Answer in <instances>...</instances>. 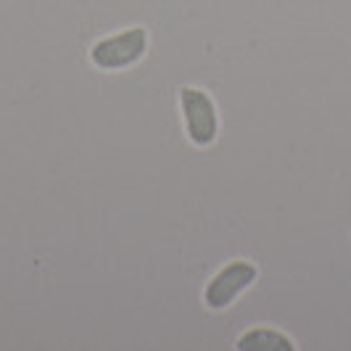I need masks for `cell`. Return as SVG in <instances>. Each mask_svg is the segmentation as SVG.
<instances>
[{
  "label": "cell",
  "mask_w": 351,
  "mask_h": 351,
  "mask_svg": "<svg viewBox=\"0 0 351 351\" xmlns=\"http://www.w3.org/2000/svg\"><path fill=\"white\" fill-rule=\"evenodd\" d=\"M256 278H259V269L248 259H232V262L222 264L204 288V304L211 312L230 309L256 282Z\"/></svg>",
  "instance_id": "3"
},
{
  "label": "cell",
  "mask_w": 351,
  "mask_h": 351,
  "mask_svg": "<svg viewBox=\"0 0 351 351\" xmlns=\"http://www.w3.org/2000/svg\"><path fill=\"white\" fill-rule=\"evenodd\" d=\"M180 114L185 124V135L195 148H209L219 138V114L217 104L206 90L182 88L180 90Z\"/></svg>",
  "instance_id": "2"
},
{
  "label": "cell",
  "mask_w": 351,
  "mask_h": 351,
  "mask_svg": "<svg viewBox=\"0 0 351 351\" xmlns=\"http://www.w3.org/2000/svg\"><path fill=\"white\" fill-rule=\"evenodd\" d=\"M148 53V29L127 27L117 35L101 37L90 48V64L101 71H124L141 64Z\"/></svg>",
  "instance_id": "1"
},
{
  "label": "cell",
  "mask_w": 351,
  "mask_h": 351,
  "mask_svg": "<svg viewBox=\"0 0 351 351\" xmlns=\"http://www.w3.org/2000/svg\"><path fill=\"white\" fill-rule=\"evenodd\" d=\"M238 351H293V341L280 330L272 328H256V330H246L235 341Z\"/></svg>",
  "instance_id": "4"
}]
</instances>
